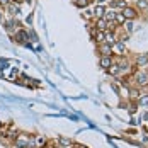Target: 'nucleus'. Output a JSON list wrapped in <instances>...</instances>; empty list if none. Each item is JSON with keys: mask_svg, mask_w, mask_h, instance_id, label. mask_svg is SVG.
Here are the masks:
<instances>
[{"mask_svg": "<svg viewBox=\"0 0 148 148\" xmlns=\"http://www.w3.org/2000/svg\"><path fill=\"white\" fill-rule=\"evenodd\" d=\"M15 147L17 148H29V136L26 134H21L15 138Z\"/></svg>", "mask_w": 148, "mask_h": 148, "instance_id": "1", "label": "nucleus"}, {"mask_svg": "<svg viewBox=\"0 0 148 148\" xmlns=\"http://www.w3.org/2000/svg\"><path fill=\"white\" fill-rule=\"evenodd\" d=\"M134 78H136V85H138V87H145V85H148V73H145V72L138 73Z\"/></svg>", "mask_w": 148, "mask_h": 148, "instance_id": "2", "label": "nucleus"}, {"mask_svg": "<svg viewBox=\"0 0 148 148\" xmlns=\"http://www.w3.org/2000/svg\"><path fill=\"white\" fill-rule=\"evenodd\" d=\"M121 14L124 15V19H126V21H131V19L136 17V10L131 9V7H126V9H123V12H121Z\"/></svg>", "mask_w": 148, "mask_h": 148, "instance_id": "3", "label": "nucleus"}, {"mask_svg": "<svg viewBox=\"0 0 148 148\" xmlns=\"http://www.w3.org/2000/svg\"><path fill=\"white\" fill-rule=\"evenodd\" d=\"M58 145L61 148H72V147H73V141H72V140H68V138H65V136H60V138H58Z\"/></svg>", "mask_w": 148, "mask_h": 148, "instance_id": "4", "label": "nucleus"}, {"mask_svg": "<svg viewBox=\"0 0 148 148\" xmlns=\"http://www.w3.org/2000/svg\"><path fill=\"white\" fill-rule=\"evenodd\" d=\"M15 39L19 41V43H27L29 41V36H27V32L26 31H17V34H15Z\"/></svg>", "mask_w": 148, "mask_h": 148, "instance_id": "5", "label": "nucleus"}, {"mask_svg": "<svg viewBox=\"0 0 148 148\" xmlns=\"http://www.w3.org/2000/svg\"><path fill=\"white\" fill-rule=\"evenodd\" d=\"M101 66H102V68L112 66V58H111V56H102V58H101Z\"/></svg>", "mask_w": 148, "mask_h": 148, "instance_id": "6", "label": "nucleus"}, {"mask_svg": "<svg viewBox=\"0 0 148 148\" xmlns=\"http://www.w3.org/2000/svg\"><path fill=\"white\" fill-rule=\"evenodd\" d=\"M104 12H106V9H104L102 5L99 3V5H95V9H94V12H92V14L95 15V17H99V19H101V17H104Z\"/></svg>", "mask_w": 148, "mask_h": 148, "instance_id": "7", "label": "nucleus"}, {"mask_svg": "<svg viewBox=\"0 0 148 148\" xmlns=\"http://www.w3.org/2000/svg\"><path fill=\"white\" fill-rule=\"evenodd\" d=\"M148 63V55H140L138 58H136V65L138 66H143V65H147Z\"/></svg>", "mask_w": 148, "mask_h": 148, "instance_id": "8", "label": "nucleus"}, {"mask_svg": "<svg viewBox=\"0 0 148 148\" xmlns=\"http://www.w3.org/2000/svg\"><path fill=\"white\" fill-rule=\"evenodd\" d=\"M95 26H97V29H99V31H104V29H106V26H107V21L101 17V19H97V22H95Z\"/></svg>", "mask_w": 148, "mask_h": 148, "instance_id": "9", "label": "nucleus"}, {"mask_svg": "<svg viewBox=\"0 0 148 148\" xmlns=\"http://www.w3.org/2000/svg\"><path fill=\"white\" fill-rule=\"evenodd\" d=\"M114 17H116V12L114 10H106L104 12V19L106 21H114Z\"/></svg>", "mask_w": 148, "mask_h": 148, "instance_id": "10", "label": "nucleus"}, {"mask_svg": "<svg viewBox=\"0 0 148 148\" xmlns=\"http://www.w3.org/2000/svg\"><path fill=\"white\" fill-rule=\"evenodd\" d=\"M104 38H106V32H104V31H99V32L95 34V41H97L99 45H102L104 43Z\"/></svg>", "mask_w": 148, "mask_h": 148, "instance_id": "11", "label": "nucleus"}, {"mask_svg": "<svg viewBox=\"0 0 148 148\" xmlns=\"http://www.w3.org/2000/svg\"><path fill=\"white\" fill-rule=\"evenodd\" d=\"M112 3H114L116 7H119V9H126V7H128V2H126V0H114Z\"/></svg>", "mask_w": 148, "mask_h": 148, "instance_id": "12", "label": "nucleus"}, {"mask_svg": "<svg viewBox=\"0 0 148 148\" xmlns=\"http://www.w3.org/2000/svg\"><path fill=\"white\" fill-rule=\"evenodd\" d=\"M7 9H9V12H12V15L19 14V7H17L15 3H9V5H7Z\"/></svg>", "mask_w": 148, "mask_h": 148, "instance_id": "13", "label": "nucleus"}, {"mask_svg": "<svg viewBox=\"0 0 148 148\" xmlns=\"http://www.w3.org/2000/svg\"><path fill=\"white\" fill-rule=\"evenodd\" d=\"M45 143H46V138H41V136H38V138H36V147H38V148H41Z\"/></svg>", "mask_w": 148, "mask_h": 148, "instance_id": "14", "label": "nucleus"}, {"mask_svg": "<svg viewBox=\"0 0 148 148\" xmlns=\"http://www.w3.org/2000/svg\"><path fill=\"white\" fill-rule=\"evenodd\" d=\"M116 49H118L119 53H124V43H123V41H116Z\"/></svg>", "mask_w": 148, "mask_h": 148, "instance_id": "15", "label": "nucleus"}, {"mask_svg": "<svg viewBox=\"0 0 148 148\" xmlns=\"http://www.w3.org/2000/svg\"><path fill=\"white\" fill-rule=\"evenodd\" d=\"M114 19H116V22H118V24H124V22H126V19H124V15H123V14H116Z\"/></svg>", "mask_w": 148, "mask_h": 148, "instance_id": "16", "label": "nucleus"}, {"mask_svg": "<svg viewBox=\"0 0 148 148\" xmlns=\"http://www.w3.org/2000/svg\"><path fill=\"white\" fill-rule=\"evenodd\" d=\"M130 95H131L133 99H138L141 94H140V90H136V89H130Z\"/></svg>", "mask_w": 148, "mask_h": 148, "instance_id": "17", "label": "nucleus"}, {"mask_svg": "<svg viewBox=\"0 0 148 148\" xmlns=\"http://www.w3.org/2000/svg\"><path fill=\"white\" fill-rule=\"evenodd\" d=\"M87 3H89V0H75L77 7H87Z\"/></svg>", "mask_w": 148, "mask_h": 148, "instance_id": "18", "label": "nucleus"}, {"mask_svg": "<svg viewBox=\"0 0 148 148\" xmlns=\"http://www.w3.org/2000/svg\"><path fill=\"white\" fill-rule=\"evenodd\" d=\"M138 7H140V9H147L148 7V0H138Z\"/></svg>", "mask_w": 148, "mask_h": 148, "instance_id": "19", "label": "nucleus"}, {"mask_svg": "<svg viewBox=\"0 0 148 148\" xmlns=\"http://www.w3.org/2000/svg\"><path fill=\"white\" fill-rule=\"evenodd\" d=\"M124 24H126V29H128V32H133V22H131V21H126Z\"/></svg>", "mask_w": 148, "mask_h": 148, "instance_id": "20", "label": "nucleus"}, {"mask_svg": "<svg viewBox=\"0 0 148 148\" xmlns=\"http://www.w3.org/2000/svg\"><path fill=\"white\" fill-rule=\"evenodd\" d=\"M140 104H141V106H148V95L140 97Z\"/></svg>", "mask_w": 148, "mask_h": 148, "instance_id": "21", "label": "nucleus"}, {"mask_svg": "<svg viewBox=\"0 0 148 148\" xmlns=\"http://www.w3.org/2000/svg\"><path fill=\"white\" fill-rule=\"evenodd\" d=\"M10 2H12V0H0V5H2V7H7Z\"/></svg>", "mask_w": 148, "mask_h": 148, "instance_id": "22", "label": "nucleus"}, {"mask_svg": "<svg viewBox=\"0 0 148 148\" xmlns=\"http://www.w3.org/2000/svg\"><path fill=\"white\" fill-rule=\"evenodd\" d=\"M24 0H12V3H15V5H19V3H22Z\"/></svg>", "mask_w": 148, "mask_h": 148, "instance_id": "23", "label": "nucleus"}, {"mask_svg": "<svg viewBox=\"0 0 148 148\" xmlns=\"http://www.w3.org/2000/svg\"><path fill=\"white\" fill-rule=\"evenodd\" d=\"M75 148H87V147H82V145H75Z\"/></svg>", "mask_w": 148, "mask_h": 148, "instance_id": "24", "label": "nucleus"}, {"mask_svg": "<svg viewBox=\"0 0 148 148\" xmlns=\"http://www.w3.org/2000/svg\"><path fill=\"white\" fill-rule=\"evenodd\" d=\"M0 21H2V15H0Z\"/></svg>", "mask_w": 148, "mask_h": 148, "instance_id": "25", "label": "nucleus"}]
</instances>
